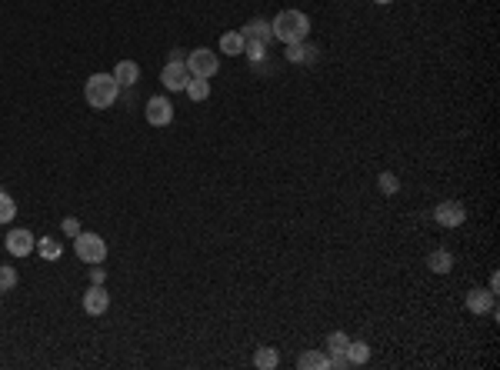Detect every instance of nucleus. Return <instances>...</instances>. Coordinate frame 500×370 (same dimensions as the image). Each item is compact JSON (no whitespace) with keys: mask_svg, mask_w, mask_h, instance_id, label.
I'll return each instance as SVG.
<instances>
[{"mask_svg":"<svg viewBox=\"0 0 500 370\" xmlns=\"http://www.w3.org/2000/svg\"><path fill=\"white\" fill-rule=\"evenodd\" d=\"M271 27L280 44H297V40H307V33H310V17L303 10H280L271 20Z\"/></svg>","mask_w":500,"mask_h":370,"instance_id":"1","label":"nucleus"},{"mask_svg":"<svg viewBox=\"0 0 500 370\" xmlns=\"http://www.w3.org/2000/svg\"><path fill=\"white\" fill-rule=\"evenodd\" d=\"M117 93H121V84L114 80V74H93L84 84V100L91 104L93 110H107L117 104Z\"/></svg>","mask_w":500,"mask_h":370,"instance_id":"2","label":"nucleus"},{"mask_svg":"<svg viewBox=\"0 0 500 370\" xmlns=\"http://www.w3.org/2000/svg\"><path fill=\"white\" fill-rule=\"evenodd\" d=\"M74 250H77V257L84 263H104L107 261V240L100 237V233H91V231H80L74 237Z\"/></svg>","mask_w":500,"mask_h":370,"instance_id":"3","label":"nucleus"},{"mask_svg":"<svg viewBox=\"0 0 500 370\" xmlns=\"http://www.w3.org/2000/svg\"><path fill=\"white\" fill-rule=\"evenodd\" d=\"M187 70H190V77L211 80L220 70V61H217V54H213L211 47H197V50L187 54Z\"/></svg>","mask_w":500,"mask_h":370,"instance_id":"4","label":"nucleus"},{"mask_svg":"<svg viewBox=\"0 0 500 370\" xmlns=\"http://www.w3.org/2000/svg\"><path fill=\"white\" fill-rule=\"evenodd\" d=\"M434 220H437L440 227H460L467 220V210H464L460 201H444L434 207Z\"/></svg>","mask_w":500,"mask_h":370,"instance_id":"5","label":"nucleus"},{"mask_svg":"<svg viewBox=\"0 0 500 370\" xmlns=\"http://www.w3.org/2000/svg\"><path fill=\"white\" fill-rule=\"evenodd\" d=\"M167 91H183L190 84V70H187V61H167L164 74H160Z\"/></svg>","mask_w":500,"mask_h":370,"instance_id":"6","label":"nucleus"},{"mask_svg":"<svg viewBox=\"0 0 500 370\" xmlns=\"http://www.w3.org/2000/svg\"><path fill=\"white\" fill-rule=\"evenodd\" d=\"M170 121H174V104H170L167 97H160V93L151 97V100H147V123H151V127H167Z\"/></svg>","mask_w":500,"mask_h":370,"instance_id":"7","label":"nucleus"},{"mask_svg":"<svg viewBox=\"0 0 500 370\" xmlns=\"http://www.w3.org/2000/svg\"><path fill=\"white\" fill-rule=\"evenodd\" d=\"M33 247H37V237H33L27 227H17V231L7 233V254H14V257H27Z\"/></svg>","mask_w":500,"mask_h":370,"instance_id":"8","label":"nucleus"},{"mask_svg":"<svg viewBox=\"0 0 500 370\" xmlns=\"http://www.w3.org/2000/svg\"><path fill=\"white\" fill-rule=\"evenodd\" d=\"M107 307H110V293H107L104 284H93L91 291H84V310H87L91 317L107 314Z\"/></svg>","mask_w":500,"mask_h":370,"instance_id":"9","label":"nucleus"},{"mask_svg":"<svg viewBox=\"0 0 500 370\" xmlns=\"http://www.w3.org/2000/svg\"><path fill=\"white\" fill-rule=\"evenodd\" d=\"M243 40H260V44H271L273 40V27L264 20V17H254V20H247L241 27Z\"/></svg>","mask_w":500,"mask_h":370,"instance_id":"10","label":"nucleus"},{"mask_svg":"<svg viewBox=\"0 0 500 370\" xmlns=\"http://www.w3.org/2000/svg\"><path fill=\"white\" fill-rule=\"evenodd\" d=\"M320 54V47L307 44V40H297V44H287V61L290 63H314Z\"/></svg>","mask_w":500,"mask_h":370,"instance_id":"11","label":"nucleus"},{"mask_svg":"<svg viewBox=\"0 0 500 370\" xmlns=\"http://www.w3.org/2000/svg\"><path fill=\"white\" fill-rule=\"evenodd\" d=\"M467 310L470 314H494V293L474 287V291L467 293Z\"/></svg>","mask_w":500,"mask_h":370,"instance_id":"12","label":"nucleus"},{"mask_svg":"<svg viewBox=\"0 0 500 370\" xmlns=\"http://www.w3.org/2000/svg\"><path fill=\"white\" fill-rule=\"evenodd\" d=\"M114 80L121 84V87H134L137 80H140V67L134 61H121L114 67Z\"/></svg>","mask_w":500,"mask_h":370,"instance_id":"13","label":"nucleus"},{"mask_svg":"<svg viewBox=\"0 0 500 370\" xmlns=\"http://www.w3.org/2000/svg\"><path fill=\"white\" fill-rule=\"evenodd\" d=\"M297 367L301 370H327L331 367V357L324 350H307V354L297 357Z\"/></svg>","mask_w":500,"mask_h":370,"instance_id":"14","label":"nucleus"},{"mask_svg":"<svg viewBox=\"0 0 500 370\" xmlns=\"http://www.w3.org/2000/svg\"><path fill=\"white\" fill-rule=\"evenodd\" d=\"M243 33L241 31H227L224 37H220V54H227V57H241L243 54Z\"/></svg>","mask_w":500,"mask_h":370,"instance_id":"15","label":"nucleus"},{"mask_svg":"<svg viewBox=\"0 0 500 370\" xmlns=\"http://www.w3.org/2000/svg\"><path fill=\"white\" fill-rule=\"evenodd\" d=\"M454 267V257L447 254V250H430L427 254V270H434V274H447Z\"/></svg>","mask_w":500,"mask_h":370,"instance_id":"16","label":"nucleus"},{"mask_svg":"<svg viewBox=\"0 0 500 370\" xmlns=\"http://www.w3.org/2000/svg\"><path fill=\"white\" fill-rule=\"evenodd\" d=\"M347 360H350V367H364L367 360H370V347H367L364 340H350L347 344Z\"/></svg>","mask_w":500,"mask_h":370,"instance_id":"17","label":"nucleus"},{"mask_svg":"<svg viewBox=\"0 0 500 370\" xmlns=\"http://www.w3.org/2000/svg\"><path fill=\"white\" fill-rule=\"evenodd\" d=\"M277 364H280L277 347H257V354H254V367L257 370H273Z\"/></svg>","mask_w":500,"mask_h":370,"instance_id":"18","label":"nucleus"},{"mask_svg":"<svg viewBox=\"0 0 500 370\" xmlns=\"http://www.w3.org/2000/svg\"><path fill=\"white\" fill-rule=\"evenodd\" d=\"M183 91H187V97H190V100H207V97H211V80H204V77H190V84H187V87H183Z\"/></svg>","mask_w":500,"mask_h":370,"instance_id":"19","label":"nucleus"},{"mask_svg":"<svg viewBox=\"0 0 500 370\" xmlns=\"http://www.w3.org/2000/svg\"><path fill=\"white\" fill-rule=\"evenodd\" d=\"M37 250H40L44 261H61V254H63V247L57 244L54 237H40V240H37Z\"/></svg>","mask_w":500,"mask_h":370,"instance_id":"20","label":"nucleus"},{"mask_svg":"<svg viewBox=\"0 0 500 370\" xmlns=\"http://www.w3.org/2000/svg\"><path fill=\"white\" fill-rule=\"evenodd\" d=\"M377 187H380V194L394 197L397 190H400V177H397V174H391V170H384V174L377 177Z\"/></svg>","mask_w":500,"mask_h":370,"instance_id":"21","label":"nucleus"},{"mask_svg":"<svg viewBox=\"0 0 500 370\" xmlns=\"http://www.w3.org/2000/svg\"><path fill=\"white\" fill-rule=\"evenodd\" d=\"M14 217H17V203H14V197L0 190V224H10Z\"/></svg>","mask_w":500,"mask_h":370,"instance_id":"22","label":"nucleus"},{"mask_svg":"<svg viewBox=\"0 0 500 370\" xmlns=\"http://www.w3.org/2000/svg\"><path fill=\"white\" fill-rule=\"evenodd\" d=\"M347 344H350V337L344 330H333L331 337H327V350H331V354H347Z\"/></svg>","mask_w":500,"mask_h":370,"instance_id":"23","label":"nucleus"},{"mask_svg":"<svg viewBox=\"0 0 500 370\" xmlns=\"http://www.w3.org/2000/svg\"><path fill=\"white\" fill-rule=\"evenodd\" d=\"M243 54H247L254 63H260L264 57H267V44H260V40H247V44H243Z\"/></svg>","mask_w":500,"mask_h":370,"instance_id":"24","label":"nucleus"},{"mask_svg":"<svg viewBox=\"0 0 500 370\" xmlns=\"http://www.w3.org/2000/svg\"><path fill=\"white\" fill-rule=\"evenodd\" d=\"M14 284H17V270H14V267H3V263H0V291H10Z\"/></svg>","mask_w":500,"mask_h":370,"instance_id":"25","label":"nucleus"},{"mask_svg":"<svg viewBox=\"0 0 500 370\" xmlns=\"http://www.w3.org/2000/svg\"><path fill=\"white\" fill-rule=\"evenodd\" d=\"M61 227H63V233H67V237L74 240L77 233H80V220H77V217H67V220H63Z\"/></svg>","mask_w":500,"mask_h":370,"instance_id":"26","label":"nucleus"},{"mask_svg":"<svg viewBox=\"0 0 500 370\" xmlns=\"http://www.w3.org/2000/svg\"><path fill=\"white\" fill-rule=\"evenodd\" d=\"M331 367H333V370H347V367H350L347 354H331Z\"/></svg>","mask_w":500,"mask_h":370,"instance_id":"27","label":"nucleus"},{"mask_svg":"<svg viewBox=\"0 0 500 370\" xmlns=\"http://www.w3.org/2000/svg\"><path fill=\"white\" fill-rule=\"evenodd\" d=\"M91 280H93V284H104V267H100V263H93V270H91Z\"/></svg>","mask_w":500,"mask_h":370,"instance_id":"28","label":"nucleus"},{"mask_svg":"<svg viewBox=\"0 0 500 370\" xmlns=\"http://www.w3.org/2000/svg\"><path fill=\"white\" fill-rule=\"evenodd\" d=\"M497 291H500V277L494 274V277H490V293H497Z\"/></svg>","mask_w":500,"mask_h":370,"instance_id":"29","label":"nucleus"},{"mask_svg":"<svg viewBox=\"0 0 500 370\" xmlns=\"http://www.w3.org/2000/svg\"><path fill=\"white\" fill-rule=\"evenodd\" d=\"M374 3H380V7H387V3H394V0H374Z\"/></svg>","mask_w":500,"mask_h":370,"instance_id":"30","label":"nucleus"},{"mask_svg":"<svg viewBox=\"0 0 500 370\" xmlns=\"http://www.w3.org/2000/svg\"><path fill=\"white\" fill-rule=\"evenodd\" d=\"M0 293H3V291H0Z\"/></svg>","mask_w":500,"mask_h":370,"instance_id":"31","label":"nucleus"}]
</instances>
